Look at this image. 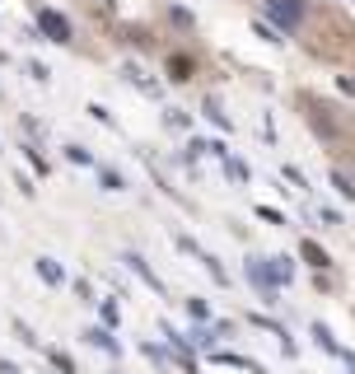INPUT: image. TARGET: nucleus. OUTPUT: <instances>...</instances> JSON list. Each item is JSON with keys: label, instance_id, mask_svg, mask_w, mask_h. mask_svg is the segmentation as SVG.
I'll return each mask as SVG.
<instances>
[{"label": "nucleus", "instance_id": "1", "mask_svg": "<svg viewBox=\"0 0 355 374\" xmlns=\"http://www.w3.org/2000/svg\"><path fill=\"white\" fill-rule=\"evenodd\" d=\"M266 19L276 23V33H300V23H304V0H266L262 5Z\"/></svg>", "mask_w": 355, "mask_h": 374}, {"label": "nucleus", "instance_id": "2", "mask_svg": "<svg viewBox=\"0 0 355 374\" xmlns=\"http://www.w3.org/2000/svg\"><path fill=\"white\" fill-rule=\"evenodd\" d=\"M38 33H43L47 43H70V19L47 10V5H38Z\"/></svg>", "mask_w": 355, "mask_h": 374}, {"label": "nucleus", "instance_id": "3", "mask_svg": "<svg viewBox=\"0 0 355 374\" xmlns=\"http://www.w3.org/2000/svg\"><path fill=\"white\" fill-rule=\"evenodd\" d=\"M248 281L262 290L266 304H276V290H280V285H276V276H271V262H266V258H253V262H248Z\"/></svg>", "mask_w": 355, "mask_h": 374}, {"label": "nucleus", "instance_id": "4", "mask_svg": "<svg viewBox=\"0 0 355 374\" xmlns=\"http://www.w3.org/2000/svg\"><path fill=\"white\" fill-rule=\"evenodd\" d=\"M122 262H126V267H131L136 276H141L145 285H150V290H155V295H164V281H159V276H155V267H150V262H145L141 253H122Z\"/></svg>", "mask_w": 355, "mask_h": 374}, {"label": "nucleus", "instance_id": "5", "mask_svg": "<svg viewBox=\"0 0 355 374\" xmlns=\"http://www.w3.org/2000/svg\"><path fill=\"white\" fill-rule=\"evenodd\" d=\"M33 267H38V276H43V285H52V290H61V285H66V267H61L56 258H38Z\"/></svg>", "mask_w": 355, "mask_h": 374}, {"label": "nucleus", "instance_id": "6", "mask_svg": "<svg viewBox=\"0 0 355 374\" xmlns=\"http://www.w3.org/2000/svg\"><path fill=\"white\" fill-rule=\"evenodd\" d=\"M84 341H89V346H99V351H108V356H122V341L112 337V328H89Z\"/></svg>", "mask_w": 355, "mask_h": 374}, {"label": "nucleus", "instance_id": "7", "mask_svg": "<svg viewBox=\"0 0 355 374\" xmlns=\"http://www.w3.org/2000/svg\"><path fill=\"white\" fill-rule=\"evenodd\" d=\"M300 258H304V262H313L318 272H327V262H332V258H327V253L318 248V243H313V238H304V243H300Z\"/></svg>", "mask_w": 355, "mask_h": 374}, {"label": "nucleus", "instance_id": "8", "mask_svg": "<svg viewBox=\"0 0 355 374\" xmlns=\"http://www.w3.org/2000/svg\"><path fill=\"white\" fill-rule=\"evenodd\" d=\"M192 70H197V61H192V57H182V52L168 57V75H173V79H192Z\"/></svg>", "mask_w": 355, "mask_h": 374}, {"label": "nucleus", "instance_id": "9", "mask_svg": "<svg viewBox=\"0 0 355 374\" xmlns=\"http://www.w3.org/2000/svg\"><path fill=\"white\" fill-rule=\"evenodd\" d=\"M313 341H318V351H327V356H342V346H337V337L322 323H313Z\"/></svg>", "mask_w": 355, "mask_h": 374}, {"label": "nucleus", "instance_id": "10", "mask_svg": "<svg viewBox=\"0 0 355 374\" xmlns=\"http://www.w3.org/2000/svg\"><path fill=\"white\" fill-rule=\"evenodd\" d=\"M201 113L211 117V122L220 126V131H234V122H229V117H224V108H220V103H215V99H206V103H201Z\"/></svg>", "mask_w": 355, "mask_h": 374}, {"label": "nucleus", "instance_id": "11", "mask_svg": "<svg viewBox=\"0 0 355 374\" xmlns=\"http://www.w3.org/2000/svg\"><path fill=\"white\" fill-rule=\"evenodd\" d=\"M99 182H103V192H126V178L117 169H103V164H99Z\"/></svg>", "mask_w": 355, "mask_h": 374}, {"label": "nucleus", "instance_id": "12", "mask_svg": "<svg viewBox=\"0 0 355 374\" xmlns=\"http://www.w3.org/2000/svg\"><path fill=\"white\" fill-rule=\"evenodd\" d=\"M271 262V276H276V285H285L290 276H295V258H266Z\"/></svg>", "mask_w": 355, "mask_h": 374}, {"label": "nucleus", "instance_id": "13", "mask_svg": "<svg viewBox=\"0 0 355 374\" xmlns=\"http://www.w3.org/2000/svg\"><path fill=\"white\" fill-rule=\"evenodd\" d=\"M66 159H70V164H80V169H99V159L89 155L84 145H66Z\"/></svg>", "mask_w": 355, "mask_h": 374}, {"label": "nucleus", "instance_id": "14", "mask_svg": "<svg viewBox=\"0 0 355 374\" xmlns=\"http://www.w3.org/2000/svg\"><path fill=\"white\" fill-rule=\"evenodd\" d=\"M126 79H131V84H136V89H141V94H150V99H155V94H159V84H155V79H145V75H141V70H136V66H126Z\"/></svg>", "mask_w": 355, "mask_h": 374}, {"label": "nucleus", "instance_id": "15", "mask_svg": "<svg viewBox=\"0 0 355 374\" xmlns=\"http://www.w3.org/2000/svg\"><path fill=\"white\" fill-rule=\"evenodd\" d=\"M332 187H337V192H342V197H346V202H355V182H351V178H346V173H342V169H332Z\"/></svg>", "mask_w": 355, "mask_h": 374}, {"label": "nucleus", "instance_id": "16", "mask_svg": "<svg viewBox=\"0 0 355 374\" xmlns=\"http://www.w3.org/2000/svg\"><path fill=\"white\" fill-rule=\"evenodd\" d=\"M224 169H229V178H234V182H248V178H253V173H248V164H244V159H234V155L224 159Z\"/></svg>", "mask_w": 355, "mask_h": 374}, {"label": "nucleus", "instance_id": "17", "mask_svg": "<svg viewBox=\"0 0 355 374\" xmlns=\"http://www.w3.org/2000/svg\"><path fill=\"white\" fill-rule=\"evenodd\" d=\"M187 314L197 318V323H211V304H206V299H187Z\"/></svg>", "mask_w": 355, "mask_h": 374}, {"label": "nucleus", "instance_id": "18", "mask_svg": "<svg viewBox=\"0 0 355 374\" xmlns=\"http://www.w3.org/2000/svg\"><path fill=\"white\" fill-rule=\"evenodd\" d=\"M47 361H52V365H56L61 374H75V361H70L66 351H47Z\"/></svg>", "mask_w": 355, "mask_h": 374}, {"label": "nucleus", "instance_id": "19", "mask_svg": "<svg viewBox=\"0 0 355 374\" xmlns=\"http://www.w3.org/2000/svg\"><path fill=\"white\" fill-rule=\"evenodd\" d=\"M23 159H28L38 173H47V159H43V150H38V145H23Z\"/></svg>", "mask_w": 355, "mask_h": 374}, {"label": "nucleus", "instance_id": "20", "mask_svg": "<svg viewBox=\"0 0 355 374\" xmlns=\"http://www.w3.org/2000/svg\"><path fill=\"white\" fill-rule=\"evenodd\" d=\"M89 117H94V122H103V126H117V117H112L108 108H99V103H89Z\"/></svg>", "mask_w": 355, "mask_h": 374}, {"label": "nucleus", "instance_id": "21", "mask_svg": "<svg viewBox=\"0 0 355 374\" xmlns=\"http://www.w3.org/2000/svg\"><path fill=\"white\" fill-rule=\"evenodd\" d=\"M99 314H103V328H117V318H122L112 299H103V309H99Z\"/></svg>", "mask_w": 355, "mask_h": 374}, {"label": "nucleus", "instance_id": "22", "mask_svg": "<svg viewBox=\"0 0 355 374\" xmlns=\"http://www.w3.org/2000/svg\"><path fill=\"white\" fill-rule=\"evenodd\" d=\"M28 75H33V79H38V84H47V79H52V70H47V66H43V61H28Z\"/></svg>", "mask_w": 355, "mask_h": 374}, {"label": "nucleus", "instance_id": "23", "mask_svg": "<svg viewBox=\"0 0 355 374\" xmlns=\"http://www.w3.org/2000/svg\"><path fill=\"white\" fill-rule=\"evenodd\" d=\"M14 332H19V341H23V346H38V337L28 332V323H19V318H14Z\"/></svg>", "mask_w": 355, "mask_h": 374}, {"label": "nucleus", "instance_id": "24", "mask_svg": "<svg viewBox=\"0 0 355 374\" xmlns=\"http://www.w3.org/2000/svg\"><path fill=\"white\" fill-rule=\"evenodd\" d=\"M257 216L271 220V225H285V216H280V211H271V206H257Z\"/></svg>", "mask_w": 355, "mask_h": 374}, {"label": "nucleus", "instance_id": "25", "mask_svg": "<svg viewBox=\"0 0 355 374\" xmlns=\"http://www.w3.org/2000/svg\"><path fill=\"white\" fill-rule=\"evenodd\" d=\"M337 84H342L346 94H355V79H351V75H342V79H337Z\"/></svg>", "mask_w": 355, "mask_h": 374}, {"label": "nucleus", "instance_id": "26", "mask_svg": "<svg viewBox=\"0 0 355 374\" xmlns=\"http://www.w3.org/2000/svg\"><path fill=\"white\" fill-rule=\"evenodd\" d=\"M342 361H346V370L355 374V356H351V351H342Z\"/></svg>", "mask_w": 355, "mask_h": 374}, {"label": "nucleus", "instance_id": "27", "mask_svg": "<svg viewBox=\"0 0 355 374\" xmlns=\"http://www.w3.org/2000/svg\"><path fill=\"white\" fill-rule=\"evenodd\" d=\"M0 374H19V370H14V365H10V361H0Z\"/></svg>", "mask_w": 355, "mask_h": 374}, {"label": "nucleus", "instance_id": "28", "mask_svg": "<svg viewBox=\"0 0 355 374\" xmlns=\"http://www.w3.org/2000/svg\"><path fill=\"white\" fill-rule=\"evenodd\" d=\"M0 66H5V52H0Z\"/></svg>", "mask_w": 355, "mask_h": 374}]
</instances>
